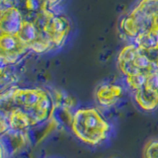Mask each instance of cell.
I'll list each match as a JSON object with an SVG mask.
<instances>
[{
    "mask_svg": "<svg viewBox=\"0 0 158 158\" xmlns=\"http://www.w3.org/2000/svg\"><path fill=\"white\" fill-rule=\"evenodd\" d=\"M0 104L1 135L27 132L48 121L56 111L53 97L42 88L10 86L2 91Z\"/></svg>",
    "mask_w": 158,
    "mask_h": 158,
    "instance_id": "cell-1",
    "label": "cell"
},
{
    "mask_svg": "<svg viewBox=\"0 0 158 158\" xmlns=\"http://www.w3.org/2000/svg\"><path fill=\"white\" fill-rule=\"evenodd\" d=\"M71 131L85 144L97 146L110 137L112 127L96 108H80L73 113L70 121Z\"/></svg>",
    "mask_w": 158,
    "mask_h": 158,
    "instance_id": "cell-2",
    "label": "cell"
},
{
    "mask_svg": "<svg viewBox=\"0 0 158 158\" xmlns=\"http://www.w3.org/2000/svg\"><path fill=\"white\" fill-rule=\"evenodd\" d=\"M125 83L141 110L151 112L158 108V68L143 76L127 79Z\"/></svg>",
    "mask_w": 158,
    "mask_h": 158,
    "instance_id": "cell-3",
    "label": "cell"
},
{
    "mask_svg": "<svg viewBox=\"0 0 158 158\" xmlns=\"http://www.w3.org/2000/svg\"><path fill=\"white\" fill-rule=\"evenodd\" d=\"M0 48H1L2 67L18 63L31 52L17 36L7 34H1Z\"/></svg>",
    "mask_w": 158,
    "mask_h": 158,
    "instance_id": "cell-4",
    "label": "cell"
},
{
    "mask_svg": "<svg viewBox=\"0 0 158 158\" xmlns=\"http://www.w3.org/2000/svg\"><path fill=\"white\" fill-rule=\"evenodd\" d=\"M123 87L114 82L103 83L98 86L95 91V99L97 103L104 108L114 106L123 96Z\"/></svg>",
    "mask_w": 158,
    "mask_h": 158,
    "instance_id": "cell-5",
    "label": "cell"
},
{
    "mask_svg": "<svg viewBox=\"0 0 158 158\" xmlns=\"http://www.w3.org/2000/svg\"><path fill=\"white\" fill-rule=\"evenodd\" d=\"M24 17L15 6L1 9V34L16 36L22 27Z\"/></svg>",
    "mask_w": 158,
    "mask_h": 158,
    "instance_id": "cell-6",
    "label": "cell"
},
{
    "mask_svg": "<svg viewBox=\"0 0 158 158\" xmlns=\"http://www.w3.org/2000/svg\"><path fill=\"white\" fill-rule=\"evenodd\" d=\"M143 158H158V139L148 141L143 149Z\"/></svg>",
    "mask_w": 158,
    "mask_h": 158,
    "instance_id": "cell-7",
    "label": "cell"
},
{
    "mask_svg": "<svg viewBox=\"0 0 158 158\" xmlns=\"http://www.w3.org/2000/svg\"><path fill=\"white\" fill-rule=\"evenodd\" d=\"M107 158H121V157H118V156H112V157H107Z\"/></svg>",
    "mask_w": 158,
    "mask_h": 158,
    "instance_id": "cell-8",
    "label": "cell"
}]
</instances>
